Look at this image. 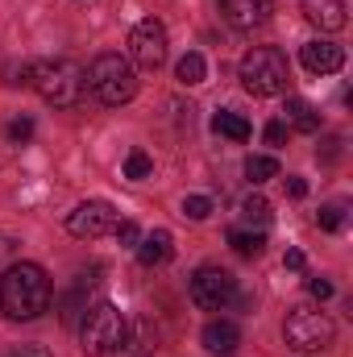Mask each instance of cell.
<instances>
[{
  "instance_id": "26",
  "label": "cell",
  "mask_w": 353,
  "mask_h": 357,
  "mask_svg": "<svg viewBox=\"0 0 353 357\" xmlns=\"http://www.w3.org/2000/svg\"><path fill=\"white\" fill-rule=\"evenodd\" d=\"M308 295L312 299H329L333 295V282L329 278H308Z\"/></svg>"
},
{
  "instance_id": "16",
  "label": "cell",
  "mask_w": 353,
  "mask_h": 357,
  "mask_svg": "<svg viewBox=\"0 0 353 357\" xmlns=\"http://www.w3.org/2000/svg\"><path fill=\"white\" fill-rule=\"evenodd\" d=\"M175 79L183 84V88H195V84H204V79H208V63H204V54L187 50V54L179 59V67H175Z\"/></svg>"
},
{
  "instance_id": "23",
  "label": "cell",
  "mask_w": 353,
  "mask_h": 357,
  "mask_svg": "<svg viewBox=\"0 0 353 357\" xmlns=\"http://www.w3.org/2000/svg\"><path fill=\"white\" fill-rule=\"evenodd\" d=\"M241 216H246L250 225H254V220H258V225H266V220H270V204H266L262 195H246V204H241Z\"/></svg>"
},
{
  "instance_id": "8",
  "label": "cell",
  "mask_w": 353,
  "mask_h": 357,
  "mask_svg": "<svg viewBox=\"0 0 353 357\" xmlns=\"http://www.w3.org/2000/svg\"><path fill=\"white\" fill-rule=\"evenodd\" d=\"M129 59L146 71H158L167 63V25L154 21V17L137 21L133 33H129Z\"/></svg>"
},
{
  "instance_id": "29",
  "label": "cell",
  "mask_w": 353,
  "mask_h": 357,
  "mask_svg": "<svg viewBox=\"0 0 353 357\" xmlns=\"http://www.w3.org/2000/svg\"><path fill=\"white\" fill-rule=\"evenodd\" d=\"M287 195H291V199H303V195H308V183H303V178H287Z\"/></svg>"
},
{
  "instance_id": "19",
  "label": "cell",
  "mask_w": 353,
  "mask_h": 357,
  "mask_svg": "<svg viewBox=\"0 0 353 357\" xmlns=\"http://www.w3.org/2000/svg\"><path fill=\"white\" fill-rule=\"evenodd\" d=\"M278 175V162L274 158H266V154H250L246 158V178L258 187V183H266V178H274Z\"/></svg>"
},
{
  "instance_id": "6",
  "label": "cell",
  "mask_w": 353,
  "mask_h": 357,
  "mask_svg": "<svg viewBox=\"0 0 353 357\" xmlns=\"http://www.w3.org/2000/svg\"><path fill=\"white\" fill-rule=\"evenodd\" d=\"M287 79H291L287 59L274 46H254L241 59V88L250 91V96H283Z\"/></svg>"
},
{
  "instance_id": "25",
  "label": "cell",
  "mask_w": 353,
  "mask_h": 357,
  "mask_svg": "<svg viewBox=\"0 0 353 357\" xmlns=\"http://www.w3.org/2000/svg\"><path fill=\"white\" fill-rule=\"evenodd\" d=\"M29 137H33V121L29 116H21V121L8 125V142H29Z\"/></svg>"
},
{
  "instance_id": "21",
  "label": "cell",
  "mask_w": 353,
  "mask_h": 357,
  "mask_svg": "<svg viewBox=\"0 0 353 357\" xmlns=\"http://www.w3.org/2000/svg\"><path fill=\"white\" fill-rule=\"evenodd\" d=\"M316 225H320L324 233L345 229V208H341V204H324V208H320V216H316Z\"/></svg>"
},
{
  "instance_id": "7",
  "label": "cell",
  "mask_w": 353,
  "mask_h": 357,
  "mask_svg": "<svg viewBox=\"0 0 353 357\" xmlns=\"http://www.w3.org/2000/svg\"><path fill=\"white\" fill-rule=\"evenodd\" d=\"M237 295V278L220 266H200L191 274V303L204 312H225Z\"/></svg>"
},
{
  "instance_id": "17",
  "label": "cell",
  "mask_w": 353,
  "mask_h": 357,
  "mask_svg": "<svg viewBox=\"0 0 353 357\" xmlns=\"http://www.w3.org/2000/svg\"><path fill=\"white\" fill-rule=\"evenodd\" d=\"M229 245L237 258H262L266 250V233H246V229H233L229 233Z\"/></svg>"
},
{
  "instance_id": "15",
  "label": "cell",
  "mask_w": 353,
  "mask_h": 357,
  "mask_svg": "<svg viewBox=\"0 0 353 357\" xmlns=\"http://www.w3.org/2000/svg\"><path fill=\"white\" fill-rule=\"evenodd\" d=\"M212 129H216L220 137H229V142H250V121H246L241 112L220 108V112L212 116Z\"/></svg>"
},
{
  "instance_id": "2",
  "label": "cell",
  "mask_w": 353,
  "mask_h": 357,
  "mask_svg": "<svg viewBox=\"0 0 353 357\" xmlns=\"http://www.w3.org/2000/svg\"><path fill=\"white\" fill-rule=\"evenodd\" d=\"M21 84L54 108H75L84 100V67H75L71 59H38L21 67Z\"/></svg>"
},
{
  "instance_id": "22",
  "label": "cell",
  "mask_w": 353,
  "mask_h": 357,
  "mask_svg": "<svg viewBox=\"0 0 353 357\" xmlns=\"http://www.w3.org/2000/svg\"><path fill=\"white\" fill-rule=\"evenodd\" d=\"M183 216L187 220H208L212 216V199L208 195H187L183 199Z\"/></svg>"
},
{
  "instance_id": "18",
  "label": "cell",
  "mask_w": 353,
  "mask_h": 357,
  "mask_svg": "<svg viewBox=\"0 0 353 357\" xmlns=\"http://www.w3.org/2000/svg\"><path fill=\"white\" fill-rule=\"evenodd\" d=\"M287 116H291V125L295 129H303V133H316L320 129V116H316V108L308 104V100H287Z\"/></svg>"
},
{
  "instance_id": "12",
  "label": "cell",
  "mask_w": 353,
  "mask_h": 357,
  "mask_svg": "<svg viewBox=\"0 0 353 357\" xmlns=\"http://www.w3.org/2000/svg\"><path fill=\"white\" fill-rule=\"evenodd\" d=\"M299 4H303V17L316 29H324V33L345 29V0H299Z\"/></svg>"
},
{
  "instance_id": "14",
  "label": "cell",
  "mask_w": 353,
  "mask_h": 357,
  "mask_svg": "<svg viewBox=\"0 0 353 357\" xmlns=\"http://www.w3.org/2000/svg\"><path fill=\"white\" fill-rule=\"evenodd\" d=\"M171 254H175V241H171L167 229H154V233L137 245V262H142V266H167Z\"/></svg>"
},
{
  "instance_id": "10",
  "label": "cell",
  "mask_w": 353,
  "mask_h": 357,
  "mask_svg": "<svg viewBox=\"0 0 353 357\" xmlns=\"http://www.w3.org/2000/svg\"><path fill=\"white\" fill-rule=\"evenodd\" d=\"M299 63L312 71V75H333V71H341L345 67V50L337 46V42H303V50H299Z\"/></svg>"
},
{
  "instance_id": "13",
  "label": "cell",
  "mask_w": 353,
  "mask_h": 357,
  "mask_svg": "<svg viewBox=\"0 0 353 357\" xmlns=\"http://www.w3.org/2000/svg\"><path fill=\"white\" fill-rule=\"evenodd\" d=\"M237 345H241V328L233 320H208L204 324V349L229 357V354H237Z\"/></svg>"
},
{
  "instance_id": "11",
  "label": "cell",
  "mask_w": 353,
  "mask_h": 357,
  "mask_svg": "<svg viewBox=\"0 0 353 357\" xmlns=\"http://www.w3.org/2000/svg\"><path fill=\"white\" fill-rule=\"evenodd\" d=\"M220 13L233 29H254L270 17V0H220Z\"/></svg>"
},
{
  "instance_id": "1",
  "label": "cell",
  "mask_w": 353,
  "mask_h": 357,
  "mask_svg": "<svg viewBox=\"0 0 353 357\" xmlns=\"http://www.w3.org/2000/svg\"><path fill=\"white\" fill-rule=\"evenodd\" d=\"M0 307L8 320H38L50 307V278L38 262H17L0 274Z\"/></svg>"
},
{
  "instance_id": "28",
  "label": "cell",
  "mask_w": 353,
  "mask_h": 357,
  "mask_svg": "<svg viewBox=\"0 0 353 357\" xmlns=\"http://www.w3.org/2000/svg\"><path fill=\"white\" fill-rule=\"evenodd\" d=\"M13 357H50V349H46V345H17Z\"/></svg>"
},
{
  "instance_id": "3",
  "label": "cell",
  "mask_w": 353,
  "mask_h": 357,
  "mask_svg": "<svg viewBox=\"0 0 353 357\" xmlns=\"http://www.w3.org/2000/svg\"><path fill=\"white\" fill-rule=\"evenodd\" d=\"M84 84H88V91L100 104L121 108V104H129V100L137 96V71H133V63L121 59V54H96L91 67L84 71Z\"/></svg>"
},
{
  "instance_id": "5",
  "label": "cell",
  "mask_w": 353,
  "mask_h": 357,
  "mask_svg": "<svg viewBox=\"0 0 353 357\" xmlns=\"http://www.w3.org/2000/svg\"><path fill=\"white\" fill-rule=\"evenodd\" d=\"M125 345V316L117 303H96L84 312L80 324V349L88 357H108Z\"/></svg>"
},
{
  "instance_id": "30",
  "label": "cell",
  "mask_w": 353,
  "mask_h": 357,
  "mask_svg": "<svg viewBox=\"0 0 353 357\" xmlns=\"http://www.w3.org/2000/svg\"><path fill=\"white\" fill-rule=\"evenodd\" d=\"M283 266H287V270H303V254H299V250H287Z\"/></svg>"
},
{
  "instance_id": "9",
  "label": "cell",
  "mask_w": 353,
  "mask_h": 357,
  "mask_svg": "<svg viewBox=\"0 0 353 357\" xmlns=\"http://www.w3.org/2000/svg\"><path fill=\"white\" fill-rule=\"evenodd\" d=\"M67 229H71V237H80V241H96V237H104V233L117 229V208H112L108 199H84V204H75V212L67 216Z\"/></svg>"
},
{
  "instance_id": "20",
  "label": "cell",
  "mask_w": 353,
  "mask_h": 357,
  "mask_svg": "<svg viewBox=\"0 0 353 357\" xmlns=\"http://www.w3.org/2000/svg\"><path fill=\"white\" fill-rule=\"evenodd\" d=\"M154 175V158L146 154V150H129V158H125V178H150Z\"/></svg>"
},
{
  "instance_id": "24",
  "label": "cell",
  "mask_w": 353,
  "mask_h": 357,
  "mask_svg": "<svg viewBox=\"0 0 353 357\" xmlns=\"http://www.w3.org/2000/svg\"><path fill=\"white\" fill-rule=\"evenodd\" d=\"M112 233H117V241H121V245H137V241H142V233H137V225H133V220H117V229H112Z\"/></svg>"
},
{
  "instance_id": "4",
  "label": "cell",
  "mask_w": 353,
  "mask_h": 357,
  "mask_svg": "<svg viewBox=\"0 0 353 357\" xmlns=\"http://www.w3.org/2000/svg\"><path fill=\"white\" fill-rule=\"evenodd\" d=\"M283 337H287V345L295 354H320V349L333 345L337 324L329 320V312H320L312 303H295L287 312V320H283Z\"/></svg>"
},
{
  "instance_id": "27",
  "label": "cell",
  "mask_w": 353,
  "mask_h": 357,
  "mask_svg": "<svg viewBox=\"0 0 353 357\" xmlns=\"http://www.w3.org/2000/svg\"><path fill=\"white\" fill-rule=\"evenodd\" d=\"M266 142H270V146H283V142H287V125H283V121H270V125H266Z\"/></svg>"
}]
</instances>
